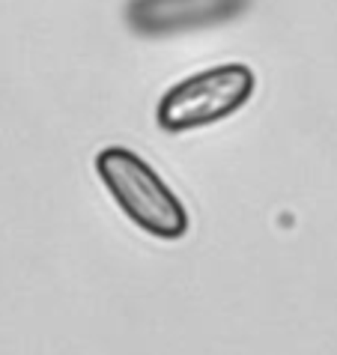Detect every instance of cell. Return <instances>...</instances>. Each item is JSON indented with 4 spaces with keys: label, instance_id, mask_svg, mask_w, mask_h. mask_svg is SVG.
Returning a JSON list of instances; mask_svg holds the SVG:
<instances>
[{
    "label": "cell",
    "instance_id": "cell-1",
    "mask_svg": "<svg viewBox=\"0 0 337 355\" xmlns=\"http://www.w3.org/2000/svg\"><path fill=\"white\" fill-rule=\"evenodd\" d=\"M96 173L107 194L141 230L158 239H180L188 230V212L167 182L141 155L126 146H105L96 155Z\"/></svg>",
    "mask_w": 337,
    "mask_h": 355
},
{
    "label": "cell",
    "instance_id": "cell-2",
    "mask_svg": "<svg viewBox=\"0 0 337 355\" xmlns=\"http://www.w3.org/2000/svg\"><path fill=\"white\" fill-rule=\"evenodd\" d=\"M254 93V72L245 63H224L173 84L155 107L164 132L180 135L236 114Z\"/></svg>",
    "mask_w": 337,
    "mask_h": 355
},
{
    "label": "cell",
    "instance_id": "cell-3",
    "mask_svg": "<svg viewBox=\"0 0 337 355\" xmlns=\"http://www.w3.org/2000/svg\"><path fill=\"white\" fill-rule=\"evenodd\" d=\"M245 6L248 0H128L126 21L144 36H164L230 21Z\"/></svg>",
    "mask_w": 337,
    "mask_h": 355
}]
</instances>
